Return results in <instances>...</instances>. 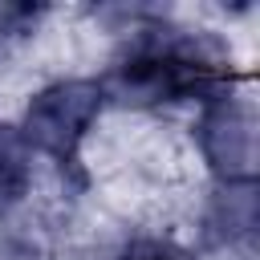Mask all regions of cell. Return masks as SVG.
<instances>
[{
	"instance_id": "6da1fadb",
	"label": "cell",
	"mask_w": 260,
	"mask_h": 260,
	"mask_svg": "<svg viewBox=\"0 0 260 260\" xmlns=\"http://www.w3.org/2000/svg\"><path fill=\"white\" fill-rule=\"evenodd\" d=\"M232 57L228 49L207 37L167 20H138L130 28L126 49L114 57L102 93L106 102L130 110H158L179 102H211L232 93Z\"/></svg>"
},
{
	"instance_id": "7a4b0ae2",
	"label": "cell",
	"mask_w": 260,
	"mask_h": 260,
	"mask_svg": "<svg viewBox=\"0 0 260 260\" xmlns=\"http://www.w3.org/2000/svg\"><path fill=\"white\" fill-rule=\"evenodd\" d=\"M102 110H106V93H102L98 81L61 77V81H49L45 89H37L28 98L16 134L28 146V154L37 150V154H45L61 167H73L77 146L85 142V134L93 130Z\"/></svg>"
},
{
	"instance_id": "3957f363",
	"label": "cell",
	"mask_w": 260,
	"mask_h": 260,
	"mask_svg": "<svg viewBox=\"0 0 260 260\" xmlns=\"http://www.w3.org/2000/svg\"><path fill=\"white\" fill-rule=\"evenodd\" d=\"M195 142L219 183H240L256 175V118L240 98L223 93L203 102L195 118Z\"/></svg>"
},
{
	"instance_id": "277c9868",
	"label": "cell",
	"mask_w": 260,
	"mask_h": 260,
	"mask_svg": "<svg viewBox=\"0 0 260 260\" xmlns=\"http://www.w3.org/2000/svg\"><path fill=\"white\" fill-rule=\"evenodd\" d=\"M260 223V191L256 179L219 183L203 207V244L207 248H232L256 236Z\"/></svg>"
},
{
	"instance_id": "5b68a950",
	"label": "cell",
	"mask_w": 260,
	"mask_h": 260,
	"mask_svg": "<svg viewBox=\"0 0 260 260\" xmlns=\"http://www.w3.org/2000/svg\"><path fill=\"white\" fill-rule=\"evenodd\" d=\"M28 146L20 142L16 126H4L0 122V211L20 203L28 195V183H32V162H28Z\"/></svg>"
},
{
	"instance_id": "8992f818",
	"label": "cell",
	"mask_w": 260,
	"mask_h": 260,
	"mask_svg": "<svg viewBox=\"0 0 260 260\" xmlns=\"http://www.w3.org/2000/svg\"><path fill=\"white\" fill-rule=\"evenodd\" d=\"M114 260H195V256L171 236H130Z\"/></svg>"
},
{
	"instance_id": "52a82bcc",
	"label": "cell",
	"mask_w": 260,
	"mask_h": 260,
	"mask_svg": "<svg viewBox=\"0 0 260 260\" xmlns=\"http://www.w3.org/2000/svg\"><path fill=\"white\" fill-rule=\"evenodd\" d=\"M0 260H41V256L24 240H0Z\"/></svg>"
}]
</instances>
